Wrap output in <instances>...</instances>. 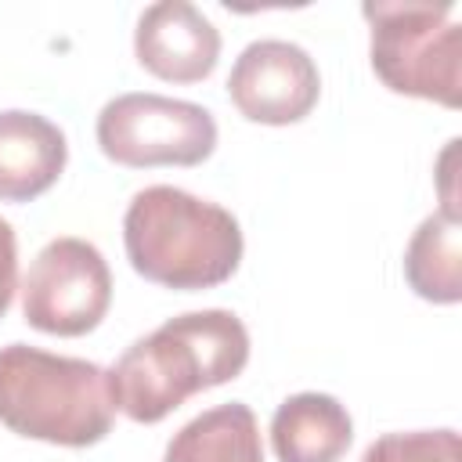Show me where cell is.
Wrapping results in <instances>:
<instances>
[{
	"mask_svg": "<svg viewBox=\"0 0 462 462\" xmlns=\"http://www.w3.org/2000/svg\"><path fill=\"white\" fill-rule=\"evenodd\" d=\"M249 361V332L231 310H191L130 343L108 368L116 408L134 422H159L191 393L235 379Z\"/></svg>",
	"mask_w": 462,
	"mask_h": 462,
	"instance_id": "obj_1",
	"label": "cell"
},
{
	"mask_svg": "<svg viewBox=\"0 0 462 462\" xmlns=\"http://www.w3.org/2000/svg\"><path fill=\"white\" fill-rule=\"evenodd\" d=\"M123 245L144 282L180 292L224 285L242 263L238 220L224 206L170 184H152L130 199Z\"/></svg>",
	"mask_w": 462,
	"mask_h": 462,
	"instance_id": "obj_2",
	"label": "cell"
},
{
	"mask_svg": "<svg viewBox=\"0 0 462 462\" xmlns=\"http://www.w3.org/2000/svg\"><path fill=\"white\" fill-rule=\"evenodd\" d=\"M116 401L108 372L29 343L0 346V422L29 440L90 448L108 437Z\"/></svg>",
	"mask_w": 462,
	"mask_h": 462,
	"instance_id": "obj_3",
	"label": "cell"
},
{
	"mask_svg": "<svg viewBox=\"0 0 462 462\" xmlns=\"http://www.w3.org/2000/svg\"><path fill=\"white\" fill-rule=\"evenodd\" d=\"M455 4L375 0L361 14L372 25V69L393 90L444 108L462 105V25Z\"/></svg>",
	"mask_w": 462,
	"mask_h": 462,
	"instance_id": "obj_4",
	"label": "cell"
},
{
	"mask_svg": "<svg viewBox=\"0 0 462 462\" xmlns=\"http://www.w3.org/2000/svg\"><path fill=\"white\" fill-rule=\"evenodd\" d=\"M97 144L119 166H199L217 148V119L195 101L119 94L97 112Z\"/></svg>",
	"mask_w": 462,
	"mask_h": 462,
	"instance_id": "obj_5",
	"label": "cell"
},
{
	"mask_svg": "<svg viewBox=\"0 0 462 462\" xmlns=\"http://www.w3.org/2000/svg\"><path fill=\"white\" fill-rule=\"evenodd\" d=\"M112 303V274L101 249L87 238L47 242L25 282L22 314L32 328L47 336H87L101 325Z\"/></svg>",
	"mask_w": 462,
	"mask_h": 462,
	"instance_id": "obj_6",
	"label": "cell"
},
{
	"mask_svg": "<svg viewBox=\"0 0 462 462\" xmlns=\"http://www.w3.org/2000/svg\"><path fill=\"white\" fill-rule=\"evenodd\" d=\"M231 105L249 123L289 126L310 116L321 94V76L314 58L289 40H256L249 43L227 76Z\"/></svg>",
	"mask_w": 462,
	"mask_h": 462,
	"instance_id": "obj_7",
	"label": "cell"
},
{
	"mask_svg": "<svg viewBox=\"0 0 462 462\" xmlns=\"http://www.w3.org/2000/svg\"><path fill=\"white\" fill-rule=\"evenodd\" d=\"M137 61L170 83H199L217 69L220 32L188 0H162L141 11L134 29Z\"/></svg>",
	"mask_w": 462,
	"mask_h": 462,
	"instance_id": "obj_8",
	"label": "cell"
},
{
	"mask_svg": "<svg viewBox=\"0 0 462 462\" xmlns=\"http://www.w3.org/2000/svg\"><path fill=\"white\" fill-rule=\"evenodd\" d=\"M69 159L65 134L36 112H0V202H32L58 184Z\"/></svg>",
	"mask_w": 462,
	"mask_h": 462,
	"instance_id": "obj_9",
	"label": "cell"
},
{
	"mask_svg": "<svg viewBox=\"0 0 462 462\" xmlns=\"http://www.w3.org/2000/svg\"><path fill=\"white\" fill-rule=\"evenodd\" d=\"M354 440V422L332 393H292L271 419L278 462H339Z\"/></svg>",
	"mask_w": 462,
	"mask_h": 462,
	"instance_id": "obj_10",
	"label": "cell"
},
{
	"mask_svg": "<svg viewBox=\"0 0 462 462\" xmlns=\"http://www.w3.org/2000/svg\"><path fill=\"white\" fill-rule=\"evenodd\" d=\"M162 462H263L253 408L231 401L195 415L188 426L173 433Z\"/></svg>",
	"mask_w": 462,
	"mask_h": 462,
	"instance_id": "obj_11",
	"label": "cell"
},
{
	"mask_svg": "<svg viewBox=\"0 0 462 462\" xmlns=\"http://www.w3.org/2000/svg\"><path fill=\"white\" fill-rule=\"evenodd\" d=\"M404 278L430 303H458L462 300V220L448 213H430L408 249H404Z\"/></svg>",
	"mask_w": 462,
	"mask_h": 462,
	"instance_id": "obj_12",
	"label": "cell"
},
{
	"mask_svg": "<svg viewBox=\"0 0 462 462\" xmlns=\"http://www.w3.org/2000/svg\"><path fill=\"white\" fill-rule=\"evenodd\" d=\"M361 462H462V444L455 430L386 433L368 444Z\"/></svg>",
	"mask_w": 462,
	"mask_h": 462,
	"instance_id": "obj_13",
	"label": "cell"
},
{
	"mask_svg": "<svg viewBox=\"0 0 462 462\" xmlns=\"http://www.w3.org/2000/svg\"><path fill=\"white\" fill-rule=\"evenodd\" d=\"M18 289V238L14 227L0 217V318L7 314Z\"/></svg>",
	"mask_w": 462,
	"mask_h": 462,
	"instance_id": "obj_14",
	"label": "cell"
}]
</instances>
